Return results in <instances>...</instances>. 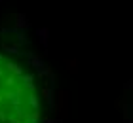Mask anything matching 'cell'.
<instances>
[{"label":"cell","instance_id":"cell-1","mask_svg":"<svg viewBox=\"0 0 133 123\" xmlns=\"http://www.w3.org/2000/svg\"><path fill=\"white\" fill-rule=\"evenodd\" d=\"M29 82H32V78L23 76V72L17 64H14V63L6 64L4 78L0 79V123H36L38 110H25V104L11 108V110L2 108V104L6 100H10Z\"/></svg>","mask_w":133,"mask_h":123}]
</instances>
